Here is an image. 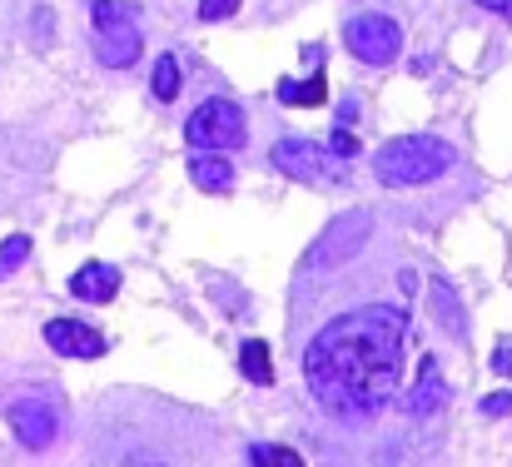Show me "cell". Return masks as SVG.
Wrapping results in <instances>:
<instances>
[{"label":"cell","mask_w":512,"mask_h":467,"mask_svg":"<svg viewBox=\"0 0 512 467\" xmlns=\"http://www.w3.org/2000/svg\"><path fill=\"white\" fill-rule=\"evenodd\" d=\"M493 373H498V378H512V343H498V353H493Z\"/></svg>","instance_id":"cell-22"},{"label":"cell","mask_w":512,"mask_h":467,"mask_svg":"<svg viewBox=\"0 0 512 467\" xmlns=\"http://www.w3.org/2000/svg\"><path fill=\"white\" fill-rule=\"evenodd\" d=\"M274 169H284V174L299 179V184L329 189V184H343L348 159H339L334 150H324V145H314V140H279V145H274Z\"/></svg>","instance_id":"cell-5"},{"label":"cell","mask_w":512,"mask_h":467,"mask_svg":"<svg viewBox=\"0 0 512 467\" xmlns=\"http://www.w3.org/2000/svg\"><path fill=\"white\" fill-rule=\"evenodd\" d=\"M115 289H120V269H110V264H100V259H90V264L75 269V279H70V294H75L80 304H110Z\"/></svg>","instance_id":"cell-11"},{"label":"cell","mask_w":512,"mask_h":467,"mask_svg":"<svg viewBox=\"0 0 512 467\" xmlns=\"http://www.w3.org/2000/svg\"><path fill=\"white\" fill-rule=\"evenodd\" d=\"M125 467H165V463H160V458H145V453H135V458H130Z\"/></svg>","instance_id":"cell-24"},{"label":"cell","mask_w":512,"mask_h":467,"mask_svg":"<svg viewBox=\"0 0 512 467\" xmlns=\"http://www.w3.org/2000/svg\"><path fill=\"white\" fill-rule=\"evenodd\" d=\"M90 15H95V55H100V65L130 70L140 60V50H145V40H140V10L130 0H95Z\"/></svg>","instance_id":"cell-3"},{"label":"cell","mask_w":512,"mask_h":467,"mask_svg":"<svg viewBox=\"0 0 512 467\" xmlns=\"http://www.w3.org/2000/svg\"><path fill=\"white\" fill-rule=\"evenodd\" d=\"M403 338L408 318L388 304H363L324 323L304 353V383L319 398V408L343 423L373 418L398 388Z\"/></svg>","instance_id":"cell-1"},{"label":"cell","mask_w":512,"mask_h":467,"mask_svg":"<svg viewBox=\"0 0 512 467\" xmlns=\"http://www.w3.org/2000/svg\"><path fill=\"white\" fill-rule=\"evenodd\" d=\"M184 135H189L194 155H229V150H239L249 140V120H244V110L234 100H204L189 115Z\"/></svg>","instance_id":"cell-4"},{"label":"cell","mask_w":512,"mask_h":467,"mask_svg":"<svg viewBox=\"0 0 512 467\" xmlns=\"http://www.w3.org/2000/svg\"><path fill=\"white\" fill-rule=\"evenodd\" d=\"M483 10H503V15H512V0H478Z\"/></svg>","instance_id":"cell-23"},{"label":"cell","mask_w":512,"mask_h":467,"mask_svg":"<svg viewBox=\"0 0 512 467\" xmlns=\"http://www.w3.org/2000/svg\"><path fill=\"white\" fill-rule=\"evenodd\" d=\"M443 403H448V383H443V368H438L433 358H423V363H418V383L408 388V403H403V408H408L413 418H428V413H438Z\"/></svg>","instance_id":"cell-10"},{"label":"cell","mask_w":512,"mask_h":467,"mask_svg":"<svg viewBox=\"0 0 512 467\" xmlns=\"http://www.w3.org/2000/svg\"><path fill=\"white\" fill-rule=\"evenodd\" d=\"M329 150H334L339 159H353V150H358V140L348 135V125H339V130H334V145H329Z\"/></svg>","instance_id":"cell-21"},{"label":"cell","mask_w":512,"mask_h":467,"mask_svg":"<svg viewBox=\"0 0 512 467\" xmlns=\"http://www.w3.org/2000/svg\"><path fill=\"white\" fill-rule=\"evenodd\" d=\"M239 368H244V378L249 383H274V353H269V343L264 338H249L244 348H239Z\"/></svg>","instance_id":"cell-14"},{"label":"cell","mask_w":512,"mask_h":467,"mask_svg":"<svg viewBox=\"0 0 512 467\" xmlns=\"http://www.w3.org/2000/svg\"><path fill=\"white\" fill-rule=\"evenodd\" d=\"M368 234H373V214H368V209L339 214V219L319 234V244L309 249V269H339L343 259H353V254L368 244Z\"/></svg>","instance_id":"cell-7"},{"label":"cell","mask_w":512,"mask_h":467,"mask_svg":"<svg viewBox=\"0 0 512 467\" xmlns=\"http://www.w3.org/2000/svg\"><path fill=\"white\" fill-rule=\"evenodd\" d=\"M453 159H458L453 145L438 140V135H398L373 155V174L388 189H413V184H428V179L448 174Z\"/></svg>","instance_id":"cell-2"},{"label":"cell","mask_w":512,"mask_h":467,"mask_svg":"<svg viewBox=\"0 0 512 467\" xmlns=\"http://www.w3.org/2000/svg\"><path fill=\"white\" fill-rule=\"evenodd\" d=\"M189 184L204 194H229L234 189V169L224 155H189Z\"/></svg>","instance_id":"cell-12"},{"label":"cell","mask_w":512,"mask_h":467,"mask_svg":"<svg viewBox=\"0 0 512 467\" xmlns=\"http://www.w3.org/2000/svg\"><path fill=\"white\" fill-rule=\"evenodd\" d=\"M433 299H438V309H443V318H448V333H463V313H458L453 289H448V284H433Z\"/></svg>","instance_id":"cell-18"},{"label":"cell","mask_w":512,"mask_h":467,"mask_svg":"<svg viewBox=\"0 0 512 467\" xmlns=\"http://www.w3.org/2000/svg\"><path fill=\"white\" fill-rule=\"evenodd\" d=\"M155 95H160V100H174V95H179V60H174V55H160V60H155Z\"/></svg>","instance_id":"cell-16"},{"label":"cell","mask_w":512,"mask_h":467,"mask_svg":"<svg viewBox=\"0 0 512 467\" xmlns=\"http://www.w3.org/2000/svg\"><path fill=\"white\" fill-rule=\"evenodd\" d=\"M249 467H304V458H299L294 448L269 443V448H254V463H249Z\"/></svg>","instance_id":"cell-17"},{"label":"cell","mask_w":512,"mask_h":467,"mask_svg":"<svg viewBox=\"0 0 512 467\" xmlns=\"http://www.w3.org/2000/svg\"><path fill=\"white\" fill-rule=\"evenodd\" d=\"M25 259H30V239H25V234H10V239L0 244V279H10Z\"/></svg>","instance_id":"cell-15"},{"label":"cell","mask_w":512,"mask_h":467,"mask_svg":"<svg viewBox=\"0 0 512 467\" xmlns=\"http://www.w3.org/2000/svg\"><path fill=\"white\" fill-rule=\"evenodd\" d=\"M503 413H512V388H508V393L483 398V418H503Z\"/></svg>","instance_id":"cell-20"},{"label":"cell","mask_w":512,"mask_h":467,"mask_svg":"<svg viewBox=\"0 0 512 467\" xmlns=\"http://www.w3.org/2000/svg\"><path fill=\"white\" fill-rule=\"evenodd\" d=\"M279 100H284L289 110H299V105H324V100H329V80H324V70L309 75V80H279Z\"/></svg>","instance_id":"cell-13"},{"label":"cell","mask_w":512,"mask_h":467,"mask_svg":"<svg viewBox=\"0 0 512 467\" xmlns=\"http://www.w3.org/2000/svg\"><path fill=\"white\" fill-rule=\"evenodd\" d=\"M45 343L65 358H100L105 353V333L85 318H50L45 323Z\"/></svg>","instance_id":"cell-8"},{"label":"cell","mask_w":512,"mask_h":467,"mask_svg":"<svg viewBox=\"0 0 512 467\" xmlns=\"http://www.w3.org/2000/svg\"><path fill=\"white\" fill-rule=\"evenodd\" d=\"M10 428H15L20 448H30V453H45L60 433L55 408H45V403H10Z\"/></svg>","instance_id":"cell-9"},{"label":"cell","mask_w":512,"mask_h":467,"mask_svg":"<svg viewBox=\"0 0 512 467\" xmlns=\"http://www.w3.org/2000/svg\"><path fill=\"white\" fill-rule=\"evenodd\" d=\"M234 10H239V0H199V20H224Z\"/></svg>","instance_id":"cell-19"},{"label":"cell","mask_w":512,"mask_h":467,"mask_svg":"<svg viewBox=\"0 0 512 467\" xmlns=\"http://www.w3.org/2000/svg\"><path fill=\"white\" fill-rule=\"evenodd\" d=\"M343 40H348V55L363 65H393L403 50V30L388 15H353L343 25Z\"/></svg>","instance_id":"cell-6"}]
</instances>
